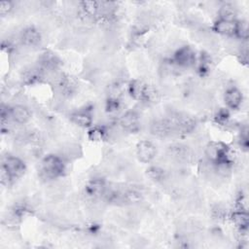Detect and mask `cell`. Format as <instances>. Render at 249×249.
Returning <instances> with one entry per match:
<instances>
[{
	"label": "cell",
	"instance_id": "obj_1",
	"mask_svg": "<svg viewBox=\"0 0 249 249\" xmlns=\"http://www.w3.org/2000/svg\"><path fill=\"white\" fill-rule=\"evenodd\" d=\"M41 176L44 179H55L65 171V164L58 156L48 155L41 161Z\"/></svg>",
	"mask_w": 249,
	"mask_h": 249
},
{
	"label": "cell",
	"instance_id": "obj_2",
	"mask_svg": "<svg viewBox=\"0 0 249 249\" xmlns=\"http://www.w3.org/2000/svg\"><path fill=\"white\" fill-rule=\"evenodd\" d=\"M129 95L138 101H151L155 96V90L147 84L139 80H133L128 85Z\"/></svg>",
	"mask_w": 249,
	"mask_h": 249
},
{
	"label": "cell",
	"instance_id": "obj_3",
	"mask_svg": "<svg viewBox=\"0 0 249 249\" xmlns=\"http://www.w3.org/2000/svg\"><path fill=\"white\" fill-rule=\"evenodd\" d=\"M173 62L181 67H190L195 65L196 56L195 51L189 47V46H184L179 48L173 54L172 57Z\"/></svg>",
	"mask_w": 249,
	"mask_h": 249
},
{
	"label": "cell",
	"instance_id": "obj_4",
	"mask_svg": "<svg viewBox=\"0 0 249 249\" xmlns=\"http://www.w3.org/2000/svg\"><path fill=\"white\" fill-rule=\"evenodd\" d=\"M2 166L6 169L12 179L21 177L25 172V163L19 158L15 156H8L5 158Z\"/></svg>",
	"mask_w": 249,
	"mask_h": 249
},
{
	"label": "cell",
	"instance_id": "obj_5",
	"mask_svg": "<svg viewBox=\"0 0 249 249\" xmlns=\"http://www.w3.org/2000/svg\"><path fill=\"white\" fill-rule=\"evenodd\" d=\"M174 132L177 133H190L192 132L196 124V120L186 114H180L171 119Z\"/></svg>",
	"mask_w": 249,
	"mask_h": 249
},
{
	"label": "cell",
	"instance_id": "obj_6",
	"mask_svg": "<svg viewBox=\"0 0 249 249\" xmlns=\"http://www.w3.org/2000/svg\"><path fill=\"white\" fill-rule=\"evenodd\" d=\"M150 131L153 135L164 138L170 136L172 133H174L173 124L171 123V120L168 119H158L152 122L150 125Z\"/></svg>",
	"mask_w": 249,
	"mask_h": 249
},
{
	"label": "cell",
	"instance_id": "obj_7",
	"mask_svg": "<svg viewBox=\"0 0 249 249\" xmlns=\"http://www.w3.org/2000/svg\"><path fill=\"white\" fill-rule=\"evenodd\" d=\"M157 155L156 146L148 140H142L136 145V156L141 162H151Z\"/></svg>",
	"mask_w": 249,
	"mask_h": 249
},
{
	"label": "cell",
	"instance_id": "obj_8",
	"mask_svg": "<svg viewBox=\"0 0 249 249\" xmlns=\"http://www.w3.org/2000/svg\"><path fill=\"white\" fill-rule=\"evenodd\" d=\"M214 31L224 36H236L238 30V21L236 19H222L218 18L213 25Z\"/></svg>",
	"mask_w": 249,
	"mask_h": 249
},
{
	"label": "cell",
	"instance_id": "obj_9",
	"mask_svg": "<svg viewBox=\"0 0 249 249\" xmlns=\"http://www.w3.org/2000/svg\"><path fill=\"white\" fill-rule=\"evenodd\" d=\"M120 126L128 132H135L139 129V117L135 111H126L119 120Z\"/></svg>",
	"mask_w": 249,
	"mask_h": 249
},
{
	"label": "cell",
	"instance_id": "obj_10",
	"mask_svg": "<svg viewBox=\"0 0 249 249\" xmlns=\"http://www.w3.org/2000/svg\"><path fill=\"white\" fill-rule=\"evenodd\" d=\"M86 193L92 197H101L107 193L106 182L102 178H93L86 185Z\"/></svg>",
	"mask_w": 249,
	"mask_h": 249
},
{
	"label": "cell",
	"instance_id": "obj_11",
	"mask_svg": "<svg viewBox=\"0 0 249 249\" xmlns=\"http://www.w3.org/2000/svg\"><path fill=\"white\" fill-rule=\"evenodd\" d=\"M10 119L16 124H24L31 119V112L24 105H16L10 108Z\"/></svg>",
	"mask_w": 249,
	"mask_h": 249
},
{
	"label": "cell",
	"instance_id": "obj_12",
	"mask_svg": "<svg viewBox=\"0 0 249 249\" xmlns=\"http://www.w3.org/2000/svg\"><path fill=\"white\" fill-rule=\"evenodd\" d=\"M20 41L24 46L35 47L41 42V34L35 27L28 26L21 31Z\"/></svg>",
	"mask_w": 249,
	"mask_h": 249
},
{
	"label": "cell",
	"instance_id": "obj_13",
	"mask_svg": "<svg viewBox=\"0 0 249 249\" xmlns=\"http://www.w3.org/2000/svg\"><path fill=\"white\" fill-rule=\"evenodd\" d=\"M224 100L229 108L237 109L242 102V93L238 89L234 87L229 88L225 92Z\"/></svg>",
	"mask_w": 249,
	"mask_h": 249
},
{
	"label": "cell",
	"instance_id": "obj_14",
	"mask_svg": "<svg viewBox=\"0 0 249 249\" xmlns=\"http://www.w3.org/2000/svg\"><path fill=\"white\" fill-rule=\"evenodd\" d=\"M71 120L77 125L82 127H89L92 124V116L89 110H79L71 115Z\"/></svg>",
	"mask_w": 249,
	"mask_h": 249
},
{
	"label": "cell",
	"instance_id": "obj_15",
	"mask_svg": "<svg viewBox=\"0 0 249 249\" xmlns=\"http://www.w3.org/2000/svg\"><path fill=\"white\" fill-rule=\"evenodd\" d=\"M231 222L235 225V227L240 231H244L248 229L249 224V217L246 212V210L243 209H237L231 214Z\"/></svg>",
	"mask_w": 249,
	"mask_h": 249
},
{
	"label": "cell",
	"instance_id": "obj_16",
	"mask_svg": "<svg viewBox=\"0 0 249 249\" xmlns=\"http://www.w3.org/2000/svg\"><path fill=\"white\" fill-rule=\"evenodd\" d=\"M81 12L89 19H93L98 17L99 2L96 1H83L80 3Z\"/></svg>",
	"mask_w": 249,
	"mask_h": 249
},
{
	"label": "cell",
	"instance_id": "obj_17",
	"mask_svg": "<svg viewBox=\"0 0 249 249\" xmlns=\"http://www.w3.org/2000/svg\"><path fill=\"white\" fill-rule=\"evenodd\" d=\"M39 62L45 70H54L58 65V58L53 53L45 52L41 54Z\"/></svg>",
	"mask_w": 249,
	"mask_h": 249
},
{
	"label": "cell",
	"instance_id": "obj_18",
	"mask_svg": "<svg viewBox=\"0 0 249 249\" xmlns=\"http://www.w3.org/2000/svg\"><path fill=\"white\" fill-rule=\"evenodd\" d=\"M169 155L177 160H184L190 157V151L188 147L176 144L169 147Z\"/></svg>",
	"mask_w": 249,
	"mask_h": 249
},
{
	"label": "cell",
	"instance_id": "obj_19",
	"mask_svg": "<svg viewBox=\"0 0 249 249\" xmlns=\"http://www.w3.org/2000/svg\"><path fill=\"white\" fill-rule=\"evenodd\" d=\"M58 87L60 88L61 91L65 94L72 93L77 87V83L75 80L70 76H61L58 81Z\"/></svg>",
	"mask_w": 249,
	"mask_h": 249
},
{
	"label": "cell",
	"instance_id": "obj_20",
	"mask_svg": "<svg viewBox=\"0 0 249 249\" xmlns=\"http://www.w3.org/2000/svg\"><path fill=\"white\" fill-rule=\"evenodd\" d=\"M236 13L234 8L231 4H224L219 10V18L222 19H235Z\"/></svg>",
	"mask_w": 249,
	"mask_h": 249
},
{
	"label": "cell",
	"instance_id": "obj_21",
	"mask_svg": "<svg viewBox=\"0 0 249 249\" xmlns=\"http://www.w3.org/2000/svg\"><path fill=\"white\" fill-rule=\"evenodd\" d=\"M147 175L155 182L162 181L165 177V171L159 166H150L147 169Z\"/></svg>",
	"mask_w": 249,
	"mask_h": 249
},
{
	"label": "cell",
	"instance_id": "obj_22",
	"mask_svg": "<svg viewBox=\"0 0 249 249\" xmlns=\"http://www.w3.org/2000/svg\"><path fill=\"white\" fill-rule=\"evenodd\" d=\"M105 135V130L102 128V127H99V126H95V127H91L89 130V138L91 140V141H100L103 139Z\"/></svg>",
	"mask_w": 249,
	"mask_h": 249
},
{
	"label": "cell",
	"instance_id": "obj_23",
	"mask_svg": "<svg viewBox=\"0 0 249 249\" xmlns=\"http://www.w3.org/2000/svg\"><path fill=\"white\" fill-rule=\"evenodd\" d=\"M14 8V5L11 1H1L0 2V15L1 16H6L8 15Z\"/></svg>",
	"mask_w": 249,
	"mask_h": 249
},
{
	"label": "cell",
	"instance_id": "obj_24",
	"mask_svg": "<svg viewBox=\"0 0 249 249\" xmlns=\"http://www.w3.org/2000/svg\"><path fill=\"white\" fill-rule=\"evenodd\" d=\"M120 107V102L117 98H110L108 101H107V110L109 112H114L116 110H118Z\"/></svg>",
	"mask_w": 249,
	"mask_h": 249
},
{
	"label": "cell",
	"instance_id": "obj_25",
	"mask_svg": "<svg viewBox=\"0 0 249 249\" xmlns=\"http://www.w3.org/2000/svg\"><path fill=\"white\" fill-rule=\"evenodd\" d=\"M0 178H1V183H2V185H8V184L11 183V181L13 180L12 177L9 175V173L6 171V169H5L3 166H1Z\"/></svg>",
	"mask_w": 249,
	"mask_h": 249
},
{
	"label": "cell",
	"instance_id": "obj_26",
	"mask_svg": "<svg viewBox=\"0 0 249 249\" xmlns=\"http://www.w3.org/2000/svg\"><path fill=\"white\" fill-rule=\"evenodd\" d=\"M229 118V113L226 110H220L217 115V119L219 122H225Z\"/></svg>",
	"mask_w": 249,
	"mask_h": 249
}]
</instances>
